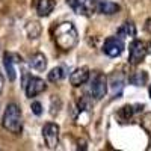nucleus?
I'll return each instance as SVG.
<instances>
[{"label": "nucleus", "instance_id": "21", "mask_svg": "<svg viewBox=\"0 0 151 151\" xmlns=\"http://www.w3.org/2000/svg\"><path fill=\"white\" fill-rule=\"evenodd\" d=\"M30 109H32V112L35 113L36 116H40L41 113H42V104H41L40 101H33L32 106H30Z\"/></svg>", "mask_w": 151, "mask_h": 151}, {"label": "nucleus", "instance_id": "9", "mask_svg": "<svg viewBox=\"0 0 151 151\" xmlns=\"http://www.w3.org/2000/svg\"><path fill=\"white\" fill-rule=\"evenodd\" d=\"M18 59L20 58L17 55H12V53H8V52L3 55V67H5V71L8 74V79L11 82H15V79H17L15 64H17V62H20Z\"/></svg>", "mask_w": 151, "mask_h": 151}, {"label": "nucleus", "instance_id": "7", "mask_svg": "<svg viewBox=\"0 0 151 151\" xmlns=\"http://www.w3.org/2000/svg\"><path fill=\"white\" fill-rule=\"evenodd\" d=\"M67 3L79 15H91L97 11V0H67Z\"/></svg>", "mask_w": 151, "mask_h": 151}, {"label": "nucleus", "instance_id": "5", "mask_svg": "<svg viewBox=\"0 0 151 151\" xmlns=\"http://www.w3.org/2000/svg\"><path fill=\"white\" fill-rule=\"evenodd\" d=\"M124 41L121 36H109L103 44V52L109 56V58H118L122 55L124 52Z\"/></svg>", "mask_w": 151, "mask_h": 151}, {"label": "nucleus", "instance_id": "14", "mask_svg": "<svg viewBox=\"0 0 151 151\" xmlns=\"http://www.w3.org/2000/svg\"><path fill=\"white\" fill-rule=\"evenodd\" d=\"M124 76L121 73H113L110 76V88H112V91L113 94H121L122 91V88H124Z\"/></svg>", "mask_w": 151, "mask_h": 151}, {"label": "nucleus", "instance_id": "6", "mask_svg": "<svg viewBox=\"0 0 151 151\" xmlns=\"http://www.w3.org/2000/svg\"><path fill=\"white\" fill-rule=\"evenodd\" d=\"M59 125L55 124V122H47L44 124L42 127V137L45 141V145L50 148V150H55L59 144Z\"/></svg>", "mask_w": 151, "mask_h": 151}, {"label": "nucleus", "instance_id": "15", "mask_svg": "<svg viewBox=\"0 0 151 151\" xmlns=\"http://www.w3.org/2000/svg\"><path fill=\"white\" fill-rule=\"evenodd\" d=\"M129 82L134 86H145L148 82V74L145 71H136L129 77Z\"/></svg>", "mask_w": 151, "mask_h": 151}, {"label": "nucleus", "instance_id": "22", "mask_svg": "<svg viewBox=\"0 0 151 151\" xmlns=\"http://www.w3.org/2000/svg\"><path fill=\"white\" fill-rule=\"evenodd\" d=\"M3 86H5V79H3L2 73H0V94L3 92Z\"/></svg>", "mask_w": 151, "mask_h": 151}, {"label": "nucleus", "instance_id": "8", "mask_svg": "<svg viewBox=\"0 0 151 151\" xmlns=\"http://www.w3.org/2000/svg\"><path fill=\"white\" fill-rule=\"evenodd\" d=\"M24 89H26V95L29 98H33L36 95H40L41 92H44L47 89V85L40 77H29L26 85H24Z\"/></svg>", "mask_w": 151, "mask_h": 151}, {"label": "nucleus", "instance_id": "17", "mask_svg": "<svg viewBox=\"0 0 151 151\" xmlns=\"http://www.w3.org/2000/svg\"><path fill=\"white\" fill-rule=\"evenodd\" d=\"M26 33H27V36L30 38V40H35V38H38V36L41 35V24L38 23V21H30V23H27Z\"/></svg>", "mask_w": 151, "mask_h": 151}, {"label": "nucleus", "instance_id": "23", "mask_svg": "<svg viewBox=\"0 0 151 151\" xmlns=\"http://www.w3.org/2000/svg\"><path fill=\"white\" fill-rule=\"evenodd\" d=\"M147 27H148V30H150V32H151V20H150V21H148V24H147Z\"/></svg>", "mask_w": 151, "mask_h": 151}, {"label": "nucleus", "instance_id": "20", "mask_svg": "<svg viewBox=\"0 0 151 151\" xmlns=\"http://www.w3.org/2000/svg\"><path fill=\"white\" fill-rule=\"evenodd\" d=\"M141 125H142V129H144L148 134H151V113H147V115H144V118H142V121H141Z\"/></svg>", "mask_w": 151, "mask_h": 151}, {"label": "nucleus", "instance_id": "18", "mask_svg": "<svg viewBox=\"0 0 151 151\" xmlns=\"http://www.w3.org/2000/svg\"><path fill=\"white\" fill-rule=\"evenodd\" d=\"M64 77H65V70L62 68V67H56V68H53L52 71L48 73V80L53 82V83L60 82Z\"/></svg>", "mask_w": 151, "mask_h": 151}, {"label": "nucleus", "instance_id": "19", "mask_svg": "<svg viewBox=\"0 0 151 151\" xmlns=\"http://www.w3.org/2000/svg\"><path fill=\"white\" fill-rule=\"evenodd\" d=\"M139 109H134L133 106H124V107H121V110H119V113L118 115L122 118V119H129V118H132V115L134 112H137Z\"/></svg>", "mask_w": 151, "mask_h": 151}, {"label": "nucleus", "instance_id": "2", "mask_svg": "<svg viewBox=\"0 0 151 151\" xmlns=\"http://www.w3.org/2000/svg\"><path fill=\"white\" fill-rule=\"evenodd\" d=\"M2 125L3 129L8 130L9 133L20 134L23 130V119H21V110L18 104L9 103L5 109L3 118H2Z\"/></svg>", "mask_w": 151, "mask_h": 151}, {"label": "nucleus", "instance_id": "24", "mask_svg": "<svg viewBox=\"0 0 151 151\" xmlns=\"http://www.w3.org/2000/svg\"><path fill=\"white\" fill-rule=\"evenodd\" d=\"M148 94H150V97H151V85H150V88H148Z\"/></svg>", "mask_w": 151, "mask_h": 151}, {"label": "nucleus", "instance_id": "11", "mask_svg": "<svg viewBox=\"0 0 151 151\" xmlns=\"http://www.w3.org/2000/svg\"><path fill=\"white\" fill-rule=\"evenodd\" d=\"M119 11V5H116L115 2H110V0H100L97 2V12L104 15H113Z\"/></svg>", "mask_w": 151, "mask_h": 151}, {"label": "nucleus", "instance_id": "16", "mask_svg": "<svg viewBox=\"0 0 151 151\" xmlns=\"http://www.w3.org/2000/svg\"><path fill=\"white\" fill-rule=\"evenodd\" d=\"M136 35V27L132 21H125L121 24V27L118 29V36L121 38H127V36H134Z\"/></svg>", "mask_w": 151, "mask_h": 151}, {"label": "nucleus", "instance_id": "12", "mask_svg": "<svg viewBox=\"0 0 151 151\" xmlns=\"http://www.w3.org/2000/svg\"><path fill=\"white\" fill-rule=\"evenodd\" d=\"M29 67L35 71H44L47 68V58L42 53H33L29 58Z\"/></svg>", "mask_w": 151, "mask_h": 151}, {"label": "nucleus", "instance_id": "4", "mask_svg": "<svg viewBox=\"0 0 151 151\" xmlns=\"http://www.w3.org/2000/svg\"><path fill=\"white\" fill-rule=\"evenodd\" d=\"M150 52V44L142 40H134L129 47V62L132 65H137L145 59Z\"/></svg>", "mask_w": 151, "mask_h": 151}, {"label": "nucleus", "instance_id": "3", "mask_svg": "<svg viewBox=\"0 0 151 151\" xmlns=\"http://www.w3.org/2000/svg\"><path fill=\"white\" fill-rule=\"evenodd\" d=\"M89 91H91V95L95 98V100H101L106 97L107 94V77L103 74V73H92V77L89 76Z\"/></svg>", "mask_w": 151, "mask_h": 151}, {"label": "nucleus", "instance_id": "10", "mask_svg": "<svg viewBox=\"0 0 151 151\" xmlns=\"http://www.w3.org/2000/svg\"><path fill=\"white\" fill-rule=\"evenodd\" d=\"M89 68H86V67H80V68H76L71 76H70V83L73 86H82L85 85L88 80H89Z\"/></svg>", "mask_w": 151, "mask_h": 151}, {"label": "nucleus", "instance_id": "1", "mask_svg": "<svg viewBox=\"0 0 151 151\" xmlns=\"http://www.w3.org/2000/svg\"><path fill=\"white\" fill-rule=\"evenodd\" d=\"M53 38H55L56 45L60 50H64V52H70V50L74 48L76 44L79 42L77 29H76V26L73 23H70V21L60 23L59 26L55 29Z\"/></svg>", "mask_w": 151, "mask_h": 151}, {"label": "nucleus", "instance_id": "13", "mask_svg": "<svg viewBox=\"0 0 151 151\" xmlns=\"http://www.w3.org/2000/svg\"><path fill=\"white\" fill-rule=\"evenodd\" d=\"M56 6L55 0H38L36 3V11H38V15L40 17H47L53 12Z\"/></svg>", "mask_w": 151, "mask_h": 151}]
</instances>
